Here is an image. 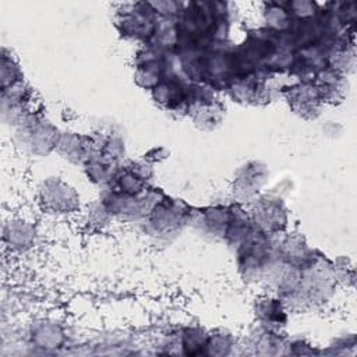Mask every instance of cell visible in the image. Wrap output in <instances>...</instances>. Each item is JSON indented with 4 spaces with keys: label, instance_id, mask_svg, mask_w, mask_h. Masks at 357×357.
Segmentation results:
<instances>
[{
    "label": "cell",
    "instance_id": "obj_1",
    "mask_svg": "<svg viewBox=\"0 0 357 357\" xmlns=\"http://www.w3.org/2000/svg\"><path fill=\"white\" fill-rule=\"evenodd\" d=\"M141 220L149 236L166 238L180 233L191 222V212L183 201L170 198L162 192L156 197V192L151 191Z\"/></svg>",
    "mask_w": 357,
    "mask_h": 357
},
{
    "label": "cell",
    "instance_id": "obj_5",
    "mask_svg": "<svg viewBox=\"0 0 357 357\" xmlns=\"http://www.w3.org/2000/svg\"><path fill=\"white\" fill-rule=\"evenodd\" d=\"M269 172L261 162L243 165L233 178V194L238 201H254L268 180Z\"/></svg>",
    "mask_w": 357,
    "mask_h": 357
},
{
    "label": "cell",
    "instance_id": "obj_2",
    "mask_svg": "<svg viewBox=\"0 0 357 357\" xmlns=\"http://www.w3.org/2000/svg\"><path fill=\"white\" fill-rule=\"evenodd\" d=\"M18 146L32 156H46L57 148L60 132L40 112H29L15 127Z\"/></svg>",
    "mask_w": 357,
    "mask_h": 357
},
{
    "label": "cell",
    "instance_id": "obj_11",
    "mask_svg": "<svg viewBox=\"0 0 357 357\" xmlns=\"http://www.w3.org/2000/svg\"><path fill=\"white\" fill-rule=\"evenodd\" d=\"M191 112H192V119L199 128L213 130L216 126L220 124L225 109L222 107L220 103L212 99H208V100L195 103L191 107Z\"/></svg>",
    "mask_w": 357,
    "mask_h": 357
},
{
    "label": "cell",
    "instance_id": "obj_10",
    "mask_svg": "<svg viewBox=\"0 0 357 357\" xmlns=\"http://www.w3.org/2000/svg\"><path fill=\"white\" fill-rule=\"evenodd\" d=\"M35 238L33 227L24 220H14L4 226V244L14 251H24L29 248Z\"/></svg>",
    "mask_w": 357,
    "mask_h": 357
},
{
    "label": "cell",
    "instance_id": "obj_7",
    "mask_svg": "<svg viewBox=\"0 0 357 357\" xmlns=\"http://www.w3.org/2000/svg\"><path fill=\"white\" fill-rule=\"evenodd\" d=\"M56 151L66 160L74 165H85L96 151V142L92 137L79 132H63Z\"/></svg>",
    "mask_w": 357,
    "mask_h": 357
},
{
    "label": "cell",
    "instance_id": "obj_4",
    "mask_svg": "<svg viewBox=\"0 0 357 357\" xmlns=\"http://www.w3.org/2000/svg\"><path fill=\"white\" fill-rule=\"evenodd\" d=\"M252 223L265 234L280 233L287 222V211L280 198L265 195L254 199Z\"/></svg>",
    "mask_w": 357,
    "mask_h": 357
},
{
    "label": "cell",
    "instance_id": "obj_12",
    "mask_svg": "<svg viewBox=\"0 0 357 357\" xmlns=\"http://www.w3.org/2000/svg\"><path fill=\"white\" fill-rule=\"evenodd\" d=\"M24 84V73L15 60V57L8 53L6 47L1 52V91L14 88Z\"/></svg>",
    "mask_w": 357,
    "mask_h": 357
},
{
    "label": "cell",
    "instance_id": "obj_9",
    "mask_svg": "<svg viewBox=\"0 0 357 357\" xmlns=\"http://www.w3.org/2000/svg\"><path fill=\"white\" fill-rule=\"evenodd\" d=\"M322 102L321 93L317 85L300 84L298 86L293 88L289 93V103L291 105L293 110L303 117H315L319 112V105Z\"/></svg>",
    "mask_w": 357,
    "mask_h": 357
},
{
    "label": "cell",
    "instance_id": "obj_6",
    "mask_svg": "<svg viewBox=\"0 0 357 357\" xmlns=\"http://www.w3.org/2000/svg\"><path fill=\"white\" fill-rule=\"evenodd\" d=\"M32 93L24 84L1 91V114L4 123L15 127L31 110Z\"/></svg>",
    "mask_w": 357,
    "mask_h": 357
},
{
    "label": "cell",
    "instance_id": "obj_8",
    "mask_svg": "<svg viewBox=\"0 0 357 357\" xmlns=\"http://www.w3.org/2000/svg\"><path fill=\"white\" fill-rule=\"evenodd\" d=\"M233 212V206H211L202 209V212L194 218V222L198 223L204 234L223 240Z\"/></svg>",
    "mask_w": 357,
    "mask_h": 357
},
{
    "label": "cell",
    "instance_id": "obj_13",
    "mask_svg": "<svg viewBox=\"0 0 357 357\" xmlns=\"http://www.w3.org/2000/svg\"><path fill=\"white\" fill-rule=\"evenodd\" d=\"M257 314L261 317L264 324H268L269 326L280 325L284 322V311H283V303L276 298H265L258 303Z\"/></svg>",
    "mask_w": 357,
    "mask_h": 357
},
{
    "label": "cell",
    "instance_id": "obj_3",
    "mask_svg": "<svg viewBox=\"0 0 357 357\" xmlns=\"http://www.w3.org/2000/svg\"><path fill=\"white\" fill-rule=\"evenodd\" d=\"M39 204L49 213L66 215L77 209L79 197L60 177H49L39 187Z\"/></svg>",
    "mask_w": 357,
    "mask_h": 357
}]
</instances>
